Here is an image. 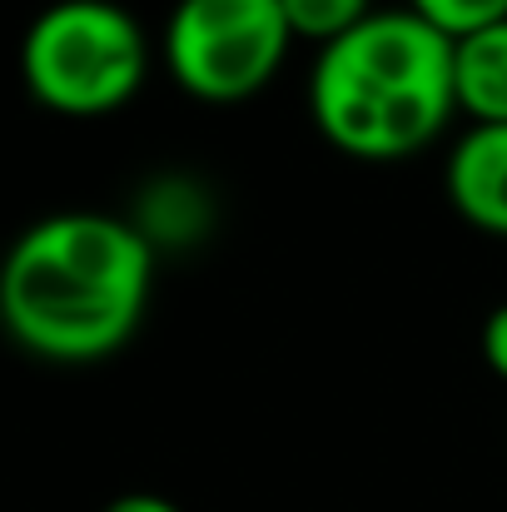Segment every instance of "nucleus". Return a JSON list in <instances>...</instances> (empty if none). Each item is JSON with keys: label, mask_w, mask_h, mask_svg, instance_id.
<instances>
[{"label": "nucleus", "mask_w": 507, "mask_h": 512, "mask_svg": "<svg viewBox=\"0 0 507 512\" xmlns=\"http://www.w3.org/2000/svg\"><path fill=\"white\" fill-rule=\"evenodd\" d=\"M155 244L95 209L50 214L0 264V324L30 353L85 363L130 339L150 304Z\"/></svg>", "instance_id": "f257e3e1"}, {"label": "nucleus", "mask_w": 507, "mask_h": 512, "mask_svg": "<svg viewBox=\"0 0 507 512\" xmlns=\"http://www.w3.org/2000/svg\"><path fill=\"white\" fill-rule=\"evenodd\" d=\"M309 110L338 150L358 160H403L458 110L453 40L408 5L373 10L343 40L319 50Z\"/></svg>", "instance_id": "f03ea898"}, {"label": "nucleus", "mask_w": 507, "mask_h": 512, "mask_svg": "<svg viewBox=\"0 0 507 512\" xmlns=\"http://www.w3.org/2000/svg\"><path fill=\"white\" fill-rule=\"evenodd\" d=\"M20 65L40 105L65 115H105L140 90L150 45L140 20L115 0H55L25 30Z\"/></svg>", "instance_id": "7ed1b4c3"}, {"label": "nucleus", "mask_w": 507, "mask_h": 512, "mask_svg": "<svg viewBox=\"0 0 507 512\" xmlns=\"http://www.w3.org/2000/svg\"><path fill=\"white\" fill-rule=\"evenodd\" d=\"M294 30L279 0H179L165 25V65L184 95L209 105H239L259 95Z\"/></svg>", "instance_id": "20e7f679"}, {"label": "nucleus", "mask_w": 507, "mask_h": 512, "mask_svg": "<svg viewBox=\"0 0 507 512\" xmlns=\"http://www.w3.org/2000/svg\"><path fill=\"white\" fill-rule=\"evenodd\" d=\"M448 199L468 224L507 234V125H473L453 145Z\"/></svg>", "instance_id": "39448f33"}, {"label": "nucleus", "mask_w": 507, "mask_h": 512, "mask_svg": "<svg viewBox=\"0 0 507 512\" xmlns=\"http://www.w3.org/2000/svg\"><path fill=\"white\" fill-rule=\"evenodd\" d=\"M453 95L473 125H507V20L453 40Z\"/></svg>", "instance_id": "423d86ee"}, {"label": "nucleus", "mask_w": 507, "mask_h": 512, "mask_svg": "<svg viewBox=\"0 0 507 512\" xmlns=\"http://www.w3.org/2000/svg\"><path fill=\"white\" fill-rule=\"evenodd\" d=\"M279 5H284L294 40H319V50L343 40L353 25L373 15V0H279Z\"/></svg>", "instance_id": "0eeeda50"}, {"label": "nucleus", "mask_w": 507, "mask_h": 512, "mask_svg": "<svg viewBox=\"0 0 507 512\" xmlns=\"http://www.w3.org/2000/svg\"><path fill=\"white\" fill-rule=\"evenodd\" d=\"M408 10H418L448 40H463V35H473L483 25L507 20V0H408Z\"/></svg>", "instance_id": "6e6552de"}, {"label": "nucleus", "mask_w": 507, "mask_h": 512, "mask_svg": "<svg viewBox=\"0 0 507 512\" xmlns=\"http://www.w3.org/2000/svg\"><path fill=\"white\" fill-rule=\"evenodd\" d=\"M483 358H488V368L507 383V304H498V309L488 314V324H483Z\"/></svg>", "instance_id": "1a4fd4ad"}, {"label": "nucleus", "mask_w": 507, "mask_h": 512, "mask_svg": "<svg viewBox=\"0 0 507 512\" xmlns=\"http://www.w3.org/2000/svg\"><path fill=\"white\" fill-rule=\"evenodd\" d=\"M100 512H179L169 498H155V493H125L115 503H105Z\"/></svg>", "instance_id": "9d476101"}]
</instances>
